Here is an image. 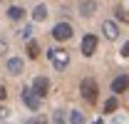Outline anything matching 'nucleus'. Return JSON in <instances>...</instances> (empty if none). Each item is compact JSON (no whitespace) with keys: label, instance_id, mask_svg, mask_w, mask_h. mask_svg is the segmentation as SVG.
<instances>
[{"label":"nucleus","instance_id":"f257e3e1","mask_svg":"<svg viewBox=\"0 0 129 124\" xmlns=\"http://www.w3.org/2000/svg\"><path fill=\"white\" fill-rule=\"evenodd\" d=\"M97 92H99V87H97V82L92 77H84L80 82V94H82V99H87L89 104L97 102Z\"/></svg>","mask_w":129,"mask_h":124},{"label":"nucleus","instance_id":"f03ea898","mask_svg":"<svg viewBox=\"0 0 129 124\" xmlns=\"http://www.w3.org/2000/svg\"><path fill=\"white\" fill-rule=\"evenodd\" d=\"M47 57L52 60V65H55L57 70H64V67L70 65V52H67V50H47Z\"/></svg>","mask_w":129,"mask_h":124},{"label":"nucleus","instance_id":"7ed1b4c3","mask_svg":"<svg viewBox=\"0 0 129 124\" xmlns=\"http://www.w3.org/2000/svg\"><path fill=\"white\" fill-rule=\"evenodd\" d=\"M22 104H25L27 109H32V112H37V109H40V97L35 94L32 87H25V89H22Z\"/></svg>","mask_w":129,"mask_h":124},{"label":"nucleus","instance_id":"20e7f679","mask_svg":"<svg viewBox=\"0 0 129 124\" xmlns=\"http://www.w3.org/2000/svg\"><path fill=\"white\" fill-rule=\"evenodd\" d=\"M72 32H75V30H72L70 22H57V25L52 27V37H55V40H70Z\"/></svg>","mask_w":129,"mask_h":124},{"label":"nucleus","instance_id":"39448f33","mask_svg":"<svg viewBox=\"0 0 129 124\" xmlns=\"http://www.w3.org/2000/svg\"><path fill=\"white\" fill-rule=\"evenodd\" d=\"M94 50H97V37L94 35H84V37H82V55H84V57H92Z\"/></svg>","mask_w":129,"mask_h":124},{"label":"nucleus","instance_id":"423d86ee","mask_svg":"<svg viewBox=\"0 0 129 124\" xmlns=\"http://www.w3.org/2000/svg\"><path fill=\"white\" fill-rule=\"evenodd\" d=\"M127 89H129V75L114 77V82H112V92L114 94H122V92H127Z\"/></svg>","mask_w":129,"mask_h":124},{"label":"nucleus","instance_id":"0eeeda50","mask_svg":"<svg viewBox=\"0 0 129 124\" xmlns=\"http://www.w3.org/2000/svg\"><path fill=\"white\" fill-rule=\"evenodd\" d=\"M102 32H104L107 40H117L119 37V27H117V22H112V20H104L102 22Z\"/></svg>","mask_w":129,"mask_h":124},{"label":"nucleus","instance_id":"6e6552de","mask_svg":"<svg viewBox=\"0 0 129 124\" xmlns=\"http://www.w3.org/2000/svg\"><path fill=\"white\" fill-rule=\"evenodd\" d=\"M32 89H35V94H37V97H45V94H47V89H50L47 77H35V82H32Z\"/></svg>","mask_w":129,"mask_h":124},{"label":"nucleus","instance_id":"1a4fd4ad","mask_svg":"<svg viewBox=\"0 0 129 124\" xmlns=\"http://www.w3.org/2000/svg\"><path fill=\"white\" fill-rule=\"evenodd\" d=\"M97 13V3L94 0H82L80 3V15L82 17H92Z\"/></svg>","mask_w":129,"mask_h":124},{"label":"nucleus","instance_id":"9d476101","mask_svg":"<svg viewBox=\"0 0 129 124\" xmlns=\"http://www.w3.org/2000/svg\"><path fill=\"white\" fill-rule=\"evenodd\" d=\"M5 67H8L10 75H20V72H22V60H20V57H10Z\"/></svg>","mask_w":129,"mask_h":124},{"label":"nucleus","instance_id":"9b49d317","mask_svg":"<svg viewBox=\"0 0 129 124\" xmlns=\"http://www.w3.org/2000/svg\"><path fill=\"white\" fill-rule=\"evenodd\" d=\"M45 17H47V8H45V5H37V8L32 10V20H35V22H42Z\"/></svg>","mask_w":129,"mask_h":124},{"label":"nucleus","instance_id":"f8f14e48","mask_svg":"<svg viewBox=\"0 0 129 124\" xmlns=\"http://www.w3.org/2000/svg\"><path fill=\"white\" fill-rule=\"evenodd\" d=\"M8 17H10V20H22V17H25V10L17 8V5H13V8L8 10Z\"/></svg>","mask_w":129,"mask_h":124},{"label":"nucleus","instance_id":"ddd939ff","mask_svg":"<svg viewBox=\"0 0 129 124\" xmlns=\"http://www.w3.org/2000/svg\"><path fill=\"white\" fill-rule=\"evenodd\" d=\"M27 57L30 60H37L40 57V45L37 42H27Z\"/></svg>","mask_w":129,"mask_h":124},{"label":"nucleus","instance_id":"4468645a","mask_svg":"<svg viewBox=\"0 0 129 124\" xmlns=\"http://www.w3.org/2000/svg\"><path fill=\"white\" fill-rule=\"evenodd\" d=\"M117 107H119V102H117V97H109V99L104 102V114H109V112H114Z\"/></svg>","mask_w":129,"mask_h":124},{"label":"nucleus","instance_id":"2eb2a0df","mask_svg":"<svg viewBox=\"0 0 129 124\" xmlns=\"http://www.w3.org/2000/svg\"><path fill=\"white\" fill-rule=\"evenodd\" d=\"M70 124H84V117H82V112L72 109V112H70Z\"/></svg>","mask_w":129,"mask_h":124},{"label":"nucleus","instance_id":"dca6fc26","mask_svg":"<svg viewBox=\"0 0 129 124\" xmlns=\"http://www.w3.org/2000/svg\"><path fill=\"white\" fill-rule=\"evenodd\" d=\"M114 13H117V20H122V22H127V25H129V13L124 10V8H122V5H119Z\"/></svg>","mask_w":129,"mask_h":124},{"label":"nucleus","instance_id":"f3484780","mask_svg":"<svg viewBox=\"0 0 129 124\" xmlns=\"http://www.w3.org/2000/svg\"><path fill=\"white\" fill-rule=\"evenodd\" d=\"M20 37H22V40H30L32 37V25H25V27L20 30Z\"/></svg>","mask_w":129,"mask_h":124},{"label":"nucleus","instance_id":"a211bd4d","mask_svg":"<svg viewBox=\"0 0 129 124\" xmlns=\"http://www.w3.org/2000/svg\"><path fill=\"white\" fill-rule=\"evenodd\" d=\"M52 124H64V109H57V112H55V119H52Z\"/></svg>","mask_w":129,"mask_h":124},{"label":"nucleus","instance_id":"6ab92c4d","mask_svg":"<svg viewBox=\"0 0 129 124\" xmlns=\"http://www.w3.org/2000/svg\"><path fill=\"white\" fill-rule=\"evenodd\" d=\"M25 124H47V122H45V117H32V119H27Z\"/></svg>","mask_w":129,"mask_h":124},{"label":"nucleus","instance_id":"aec40b11","mask_svg":"<svg viewBox=\"0 0 129 124\" xmlns=\"http://www.w3.org/2000/svg\"><path fill=\"white\" fill-rule=\"evenodd\" d=\"M5 52H8V40L0 35V55H5Z\"/></svg>","mask_w":129,"mask_h":124},{"label":"nucleus","instance_id":"412c9836","mask_svg":"<svg viewBox=\"0 0 129 124\" xmlns=\"http://www.w3.org/2000/svg\"><path fill=\"white\" fill-rule=\"evenodd\" d=\"M119 55H122V57H129V40L124 42V45H122V50H119Z\"/></svg>","mask_w":129,"mask_h":124},{"label":"nucleus","instance_id":"4be33fe9","mask_svg":"<svg viewBox=\"0 0 129 124\" xmlns=\"http://www.w3.org/2000/svg\"><path fill=\"white\" fill-rule=\"evenodd\" d=\"M5 97H8V89H5V87H3V84H0V102H3V99H5Z\"/></svg>","mask_w":129,"mask_h":124},{"label":"nucleus","instance_id":"5701e85b","mask_svg":"<svg viewBox=\"0 0 129 124\" xmlns=\"http://www.w3.org/2000/svg\"><path fill=\"white\" fill-rule=\"evenodd\" d=\"M8 114H10V112H8V109H5V107H0V119H5V117H8Z\"/></svg>","mask_w":129,"mask_h":124},{"label":"nucleus","instance_id":"b1692460","mask_svg":"<svg viewBox=\"0 0 129 124\" xmlns=\"http://www.w3.org/2000/svg\"><path fill=\"white\" fill-rule=\"evenodd\" d=\"M94 124H104V119H97V122H94Z\"/></svg>","mask_w":129,"mask_h":124},{"label":"nucleus","instance_id":"393cba45","mask_svg":"<svg viewBox=\"0 0 129 124\" xmlns=\"http://www.w3.org/2000/svg\"><path fill=\"white\" fill-rule=\"evenodd\" d=\"M127 99H129V92H127Z\"/></svg>","mask_w":129,"mask_h":124},{"label":"nucleus","instance_id":"a878e982","mask_svg":"<svg viewBox=\"0 0 129 124\" xmlns=\"http://www.w3.org/2000/svg\"><path fill=\"white\" fill-rule=\"evenodd\" d=\"M0 3H3V0H0Z\"/></svg>","mask_w":129,"mask_h":124}]
</instances>
